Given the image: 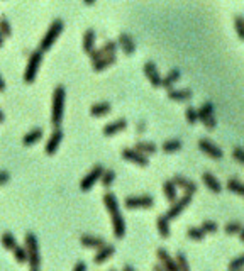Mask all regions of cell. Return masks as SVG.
Instances as JSON below:
<instances>
[{
    "instance_id": "cell-1",
    "label": "cell",
    "mask_w": 244,
    "mask_h": 271,
    "mask_svg": "<svg viewBox=\"0 0 244 271\" xmlns=\"http://www.w3.org/2000/svg\"><path fill=\"white\" fill-rule=\"evenodd\" d=\"M65 100H66V90L63 85H58L53 90V97H51V125H53V129L59 127L61 122H63Z\"/></svg>"
},
{
    "instance_id": "cell-2",
    "label": "cell",
    "mask_w": 244,
    "mask_h": 271,
    "mask_svg": "<svg viewBox=\"0 0 244 271\" xmlns=\"http://www.w3.org/2000/svg\"><path fill=\"white\" fill-rule=\"evenodd\" d=\"M24 248L27 251V266L30 269L41 268V254H39V244L38 238L33 232H25L24 235Z\"/></svg>"
},
{
    "instance_id": "cell-3",
    "label": "cell",
    "mask_w": 244,
    "mask_h": 271,
    "mask_svg": "<svg viewBox=\"0 0 244 271\" xmlns=\"http://www.w3.org/2000/svg\"><path fill=\"white\" fill-rule=\"evenodd\" d=\"M63 29H65L63 19H54V21L49 24L48 31H46L43 39L39 41V49H41V51H49V49L53 48V44L58 41V38L61 36Z\"/></svg>"
},
{
    "instance_id": "cell-4",
    "label": "cell",
    "mask_w": 244,
    "mask_h": 271,
    "mask_svg": "<svg viewBox=\"0 0 244 271\" xmlns=\"http://www.w3.org/2000/svg\"><path fill=\"white\" fill-rule=\"evenodd\" d=\"M43 53L44 51H41V49L38 48L36 51H33L29 54L27 64H25V70H24V82L25 83H33L36 80V77H38L41 63H43Z\"/></svg>"
},
{
    "instance_id": "cell-5",
    "label": "cell",
    "mask_w": 244,
    "mask_h": 271,
    "mask_svg": "<svg viewBox=\"0 0 244 271\" xmlns=\"http://www.w3.org/2000/svg\"><path fill=\"white\" fill-rule=\"evenodd\" d=\"M214 104L212 102H203L200 107L197 109L198 112V122H202L205 125V129L208 130H214L217 127V119L216 115H214Z\"/></svg>"
},
{
    "instance_id": "cell-6",
    "label": "cell",
    "mask_w": 244,
    "mask_h": 271,
    "mask_svg": "<svg viewBox=\"0 0 244 271\" xmlns=\"http://www.w3.org/2000/svg\"><path fill=\"white\" fill-rule=\"evenodd\" d=\"M104 170H105V168L102 166V164H95V166L92 168L83 178H81V182H80L81 192H88V190L94 188L95 183L100 182V177H102V173H104Z\"/></svg>"
},
{
    "instance_id": "cell-7",
    "label": "cell",
    "mask_w": 244,
    "mask_h": 271,
    "mask_svg": "<svg viewBox=\"0 0 244 271\" xmlns=\"http://www.w3.org/2000/svg\"><path fill=\"white\" fill-rule=\"evenodd\" d=\"M126 209L134 210V209H151L155 205V198L151 195H131L124 200Z\"/></svg>"
},
{
    "instance_id": "cell-8",
    "label": "cell",
    "mask_w": 244,
    "mask_h": 271,
    "mask_svg": "<svg viewBox=\"0 0 244 271\" xmlns=\"http://www.w3.org/2000/svg\"><path fill=\"white\" fill-rule=\"evenodd\" d=\"M192 197L193 195H188V193H185L183 197H180V198H176L175 202H171V207L168 209V212L165 214L168 219L170 220H175V219H178L181 215V212L185 210L188 205L192 204Z\"/></svg>"
},
{
    "instance_id": "cell-9",
    "label": "cell",
    "mask_w": 244,
    "mask_h": 271,
    "mask_svg": "<svg viewBox=\"0 0 244 271\" xmlns=\"http://www.w3.org/2000/svg\"><path fill=\"white\" fill-rule=\"evenodd\" d=\"M122 158L129 163H134L137 166H147L149 164V159H147L146 154H142L141 151H137L134 148H124L122 149Z\"/></svg>"
},
{
    "instance_id": "cell-10",
    "label": "cell",
    "mask_w": 244,
    "mask_h": 271,
    "mask_svg": "<svg viewBox=\"0 0 244 271\" xmlns=\"http://www.w3.org/2000/svg\"><path fill=\"white\" fill-rule=\"evenodd\" d=\"M198 149L212 159H222L224 156L222 149L219 148L217 144H214L212 141H208V139H198Z\"/></svg>"
},
{
    "instance_id": "cell-11",
    "label": "cell",
    "mask_w": 244,
    "mask_h": 271,
    "mask_svg": "<svg viewBox=\"0 0 244 271\" xmlns=\"http://www.w3.org/2000/svg\"><path fill=\"white\" fill-rule=\"evenodd\" d=\"M142 72H144L146 78L149 80V83L152 85V87H155V88H161L163 77L160 75V72H158V68H156L155 63H152V61H146L144 66H142Z\"/></svg>"
},
{
    "instance_id": "cell-12",
    "label": "cell",
    "mask_w": 244,
    "mask_h": 271,
    "mask_svg": "<svg viewBox=\"0 0 244 271\" xmlns=\"http://www.w3.org/2000/svg\"><path fill=\"white\" fill-rule=\"evenodd\" d=\"M117 44H119V48L124 51V54H127V56H132V54L136 53V41L132 39L131 34L120 32L119 38H117Z\"/></svg>"
},
{
    "instance_id": "cell-13",
    "label": "cell",
    "mask_w": 244,
    "mask_h": 271,
    "mask_svg": "<svg viewBox=\"0 0 244 271\" xmlns=\"http://www.w3.org/2000/svg\"><path fill=\"white\" fill-rule=\"evenodd\" d=\"M171 180H173V183L176 185V188H178V190H183V192L188 193V195L197 193L198 187H197V183H195V182H192V180H188V178H185V177H181V175H175V177H173Z\"/></svg>"
},
{
    "instance_id": "cell-14",
    "label": "cell",
    "mask_w": 244,
    "mask_h": 271,
    "mask_svg": "<svg viewBox=\"0 0 244 271\" xmlns=\"http://www.w3.org/2000/svg\"><path fill=\"white\" fill-rule=\"evenodd\" d=\"M61 141H63V130H61L59 127H56V129L53 130V134L49 136L48 143H46V154L53 156V154L58 151Z\"/></svg>"
},
{
    "instance_id": "cell-15",
    "label": "cell",
    "mask_w": 244,
    "mask_h": 271,
    "mask_svg": "<svg viewBox=\"0 0 244 271\" xmlns=\"http://www.w3.org/2000/svg\"><path fill=\"white\" fill-rule=\"evenodd\" d=\"M114 253H115V248L112 244H104L102 248H99V249H95V256H94V263L95 264H102V263H105L107 259L109 258H112L114 256Z\"/></svg>"
},
{
    "instance_id": "cell-16",
    "label": "cell",
    "mask_w": 244,
    "mask_h": 271,
    "mask_svg": "<svg viewBox=\"0 0 244 271\" xmlns=\"http://www.w3.org/2000/svg\"><path fill=\"white\" fill-rule=\"evenodd\" d=\"M166 95L173 102H188L193 97L190 88H170Z\"/></svg>"
},
{
    "instance_id": "cell-17",
    "label": "cell",
    "mask_w": 244,
    "mask_h": 271,
    "mask_svg": "<svg viewBox=\"0 0 244 271\" xmlns=\"http://www.w3.org/2000/svg\"><path fill=\"white\" fill-rule=\"evenodd\" d=\"M110 220H112V230H114V235L115 239H122L126 235V220L122 217V214H115V215H110Z\"/></svg>"
},
{
    "instance_id": "cell-18",
    "label": "cell",
    "mask_w": 244,
    "mask_h": 271,
    "mask_svg": "<svg viewBox=\"0 0 244 271\" xmlns=\"http://www.w3.org/2000/svg\"><path fill=\"white\" fill-rule=\"evenodd\" d=\"M124 129H127V120L126 119H117L114 122H109L107 125H104V129H102V132L107 138H110V136H115L117 132H122Z\"/></svg>"
},
{
    "instance_id": "cell-19",
    "label": "cell",
    "mask_w": 244,
    "mask_h": 271,
    "mask_svg": "<svg viewBox=\"0 0 244 271\" xmlns=\"http://www.w3.org/2000/svg\"><path fill=\"white\" fill-rule=\"evenodd\" d=\"M156 258H158V261L165 266V269H170V271H178V266H176V261H175V258H171L170 254H168V251L166 249H163V248H160L156 251Z\"/></svg>"
},
{
    "instance_id": "cell-20",
    "label": "cell",
    "mask_w": 244,
    "mask_h": 271,
    "mask_svg": "<svg viewBox=\"0 0 244 271\" xmlns=\"http://www.w3.org/2000/svg\"><path fill=\"white\" fill-rule=\"evenodd\" d=\"M80 244L83 246V248H88V249H99L102 246L105 244V239L100 238V235H92V234H85L80 238Z\"/></svg>"
},
{
    "instance_id": "cell-21",
    "label": "cell",
    "mask_w": 244,
    "mask_h": 271,
    "mask_svg": "<svg viewBox=\"0 0 244 271\" xmlns=\"http://www.w3.org/2000/svg\"><path fill=\"white\" fill-rule=\"evenodd\" d=\"M115 63H117L115 54H107V56H102L100 59H97V61H92V70L99 73V72H104L105 68H109Z\"/></svg>"
},
{
    "instance_id": "cell-22",
    "label": "cell",
    "mask_w": 244,
    "mask_h": 271,
    "mask_svg": "<svg viewBox=\"0 0 244 271\" xmlns=\"http://www.w3.org/2000/svg\"><path fill=\"white\" fill-rule=\"evenodd\" d=\"M202 182H203V185H205L208 190H210L212 193H221L222 192L221 182H219L217 177H214L212 173H208V172L202 173Z\"/></svg>"
},
{
    "instance_id": "cell-23",
    "label": "cell",
    "mask_w": 244,
    "mask_h": 271,
    "mask_svg": "<svg viewBox=\"0 0 244 271\" xmlns=\"http://www.w3.org/2000/svg\"><path fill=\"white\" fill-rule=\"evenodd\" d=\"M104 205L107 209V212H109V215H115L119 214V202H117V197L112 192H105L104 193Z\"/></svg>"
},
{
    "instance_id": "cell-24",
    "label": "cell",
    "mask_w": 244,
    "mask_h": 271,
    "mask_svg": "<svg viewBox=\"0 0 244 271\" xmlns=\"http://www.w3.org/2000/svg\"><path fill=\"white\" fill-rule=\"evenodd\" d=\"M95 41H97V34L94 29H86L83 32V38H81V48H83V51L88 54L92 49L95 48Z\"/></svg>"
},
{
    "instance_id": "cell-25",
    "label": "cell",
    "mask_w": 244,
    "mask_h": 271,
    "mask_svg": "<svg viewBox=\"0 0 244 271\" xmlns=\"http://www.w3.org/2000/svg\"><path fill=\"white\" fill-rule=\"evenodd\" d=\"M180 78H181V72H180V70H178V68L170 70V72L166 73V77L161 80V88H166V90L173 88V85H175Z\"/></svg>"
},
{
    "instance_id": "cell-26",
    "label": "cell",
    "mask_w": 244,
    "mask_h": 271,
    "mask_svg": "<svg viewBox=\"0 0 244 271\" xmlns=\"http://www.w3.org/2000/svg\"><path fill=\"white\" fill-rule=\"evenodd\" d=\"M156 229L158 232H160V235L163 239H168L171 234V229H170V219L166 217V215H158L156 219Z\"/></svg>"
},
{
    "instance_id": "cell-27",
    "label": "cell",
    "mask_w": 244,
    "mask_h": 271,
    "mask_svg": "<svg viewBox=\"0 0 244 271\" xmlns=\"http://www.w3.org/2000/svg\"><path fill=\"white\" fill-rule=\"evenodd\" d=\"M163 195H165V198L170 204L175 202L178 198V188H176V185L173 183V180H166V182L163 183Z\"/></svg>"
},
{
    "instance_id": "cell-28",
    "label": "cell",
    "mask_w": 244,
    "mask_h": 271,
    "mask_svg": "<svg viewBox=\"0 0 244 271\" xmlns=\"http://www.w3.org/2000/svg\"><path fill=\"white\" fill-rule=\"evenodd\" d=\"M110 110H112V105L109 102H99L90 107V115L92 117H104V115L110 114Z\"/></svg>"
},
{
    "instance_id": "cell-29",
    "label": "cell",
    "mask_w": 244,
    "mask_h": 271,
    "mask_svg": "<svg viewBox=\"0 0 244 271\" xmlns=\"http://www.w3.org/2000/svg\"><path fill=\"white\" fill-rule=\"evenodd\" d=\"M134 149H137V151H141L142 154H146V156H149V154H155L158 151L156 144L151 143V141H137Z\"/></svg>"
},
{
    "instance_id": "cell-30",
    "label": "cell",
    "mask_w": 244,
    "mask_h": 271,
    "mask_svg": "<svg viewBox=\"0 0 244 271\" xmlns=\"http://www.w3.org/2000/svg\"><path fill=\"white\" fill-rule=\"evenodd\" d=\"M181 146H183V144H181L180 139H168V141L163 143L161 149H163V153L171 154V153H178V151H180Z\"/></svg>"
},
{
    "instance_id": "cell-31",
    "label": "cell",
    "mask_w": 244,
    "mask_h": 271,
    "mask_svg": "<svg viewBox=\"0 0 244 271\" xmlns=\"http://www.w3.org/2000/svg\"><path fill=\"white\" fill-rule=\"evenodd\" d=\"M226 188L229 190V192L239 195V197H244V183L239 182V180H236V178H229L227 183H226Z\"/></svg>"
},
{
    "instance_id": "cell-32",
    "label": "cell",
    "mask_w": 244,
    "mask_h": 271,
    "mask_svg": "<svg viewBox=\"0 0 244 271\" xmlns=\"http://www.w3.org/2000/svg\"><path fill=\"white\" fill-rule=\"evenodd\" d=\"M41 138H43V129H33L22 138V144L24 146H30V144L38 143Z\"/></svg>"
},
{
    "instance_id": "cell-33",
    "label": "cell",
    "mask_w": 244,
    "mask_h": 271,
    "mask_svg": "<svg viewBox=\"0 0 244 271\" xmlns=\"http://www.w3.org/2000/svg\"><path fill=\"white\" fill-rule=\"evenodd\" d=\"M115 180V172L114 170H104V173H102L100 177V183L104 188H110V185L114 183Z\"/></svg>"
},
{
    "instance_id": "cell-34",
    "label": "cell",
    "mask_w": 244,
    "mask_h": 271,
    "mask_svg": "<svg viewBox=\"0 0 244 271\" xmlns=\"http://www.w3.org/2000/svg\"><path fill=\"white\" fill-rule=\"evenodd\" d=\"M205 232H203L202 227H188L187 229V238L192 241H203L205 239Z\"/></svg>"
},
{
    "instance_id": "cell-35",
    "label": "cell",
    "mask_w": 244,
    "mask_h": 271,
    "mask_svg": "<svg viewBox=\"0 0 244 271\" xmlns=\"http://www.w3.org/2000/svg\"><path fill=\"white\" fill-rule=\"evenodd\" d=\"M12 253H14V258L17 263L20 264H25L27 263V251H25V248H22V246H15V248L12 249Z\"/></svg>"
},
{
    "instance_id": "cell-36",
    "label": "cell",
    "mask_w": 244,
    "mask_h": 271,
    "mask_svg": "<svg viewBox=\"0 0 244 271\" xmlns=\"http://www.w3.org/2000/svg\"><path fill=\"white\" fill-rule=\"evenodd\" d=\"M242 229V224L237 222V220H232V222H227L224 225V232L227 235H234V234H239V230Z\"/></svg>"
},
{
    "instance_id": "cell-37",
    "label": "cell",
    "mask_w": 244,
    "mask_h": 271,
    "mask_svg": "<svg viewBox=\"0 0 244 271\" xmlns=\"http://www.w3.org/2000/svg\"><path fill=\"white\" fill-rule=\"evenodd\" d=\"M2 246L5 249H9V251H12L15 246H17V239L14 238V234H10V232H5L2 235Z\"/></svg>"
},
{
    "instance_id": "cell-38",
    "label": "cell",
    "mask_w": 244,
    "mask_h": 271,
    "mask_svg": "<svg viewBox=\"0 0 244 271\" xmlns=\"http://www.w3.org/2000/svg\"><path fill=\"white\" fill-rule=\"evenodd\" d=\"M234 29H236L237 38L244 41V16H236L234 17Z\"/></svg>"
},
{
    "instance_id": "cell-39",
    "label": "cell",
    "mask_w": 244,
    "mask_h": 271,
    "mask_svg": "<svg viewBox=\"0 0 244 271\" xmlns=\"http://www.w3.org/2000/svg\"><path fill=\"white\" fill-rule=\"evenodd\" d=\"M175 261H176L178 269H181V271H188V269H190V264H188L187 256H185V253H181V251H180V253H176Z\"/></svg>"
},
{
    "instance_id": "cell-40",
    "label": "cell",
    "mask_w": 244,
    "mask_h": 271,
    "mask_svg": "<svg viewBox=\"0 0 244 271\" xmlns=\"http://www.w3.org/2000/svg\"><path fill=\"white\" fill-rule=\"evenodd\" d=\"M0 34H2L4 38H10V36H12V26H10L9 19L0 17Z\"/></svg>"
},
{
    "instance_id": "cell-41",
    "label": "cell",
    "mask_w": 244,
    "mask_h": 271,
    "mask_svg": "<svg viewBox=\"0 0 244 271\" xmlns=\"http://www.w3.org/2000/svg\"><path fill=\"white\" fill-rule=\"evenodd\" d=\"M185 119L188 124H197L198 122V112L195 107H187L185 109Z\"/></svg>"
},
{
    "instance_id": "cell-42",
    "label": "cell",
    "mask_w": 244,
    "mask_h": 271,
    "mask_svg": "<svg viewBox=\"0 0 244 271\" xmlns=\"http://www.w3.org/2000/svg\"><path fill=\"white\" fill-rule=\"evenodd\" d=\"M200 227L203 229L205 234H216L219 230V225H217V222H214V220H203Z\"/></svg>"
},
{
    "instance_id": "cell-43",
    "label": "cell",
    "mask_w": 244,
    "mask_h": 271,
    "mask_svg": "<svg viewBox=\"0 0 244 271\" xmlns=\"http://www.w3.org/2000/svg\"><path fill=\"white\" fill-rule=\"evenodd\" d=\"M100 48L104 49L105 54H115L117 49H119V44H117V41H110L109 39V41H105Z\"/></svg>"
},
{
    "instance_id": "cell-44",
    "label": "cell",
    "mask_w": 244,
    "mask_h": 271,
    "mask_svg": "<svg viewBox=\"0 0 244 271\" xmlns=\"http://www.w3.org/2000/svg\"><path fill=\"white\" fill-rule=\"evenodd\" d=\"M227 268L229 269H241V268H244V253L239 254L237 258H234L231 263L227 264Z\"/></svg>"
},
{
    "instance_id": "cell-45",
    "label": "cell",
    "mask_w": 244,
    "mask_h": 271,
    "mask_svg": "<svg viewBox=\"0 0 244 271\" xmlns=\"http://www.w3.org/2000/svg\"><path fill=\"white\" fill-rule=\"evenodd\" d=\"M232 158L236 159L237 163L244 164V149L242 148H234L232 149Z\"/></svg>"
},
{
    "instance_id": "cell-46",
    "label": "cell",
    "mask_w": 244,
    "mask_h": 271,
    "mask_svg": "<svg viewBox=\"0 0 244 271\" xmlns=\"http://www.w3.org/2000/svg\"><path fill=\"white\" fill-rule=\"evenodd\" d=\"M10 180V175L7 172H0V185H5Z\"/></svg>"
},
{
    "instance_id": "cell-47",
    "label": "cell",
    "mask_w": 244,
    "mask_h": 271,
    "mask_svg": "<svg viewBox=\"0 0 244 271\" xmlns=\"http://www.w3.org/2000/svg\"><path fill=\"white\" fill-rule=\"evenodd\" d=\"M85 269H86V263H83V261H78L73 266V271H85Z\"/></svg>"
},
{
    "instance_id": "cell-48",
    "label": "cell",
    "mask_w": 244,
    "mask_h": 271,
    "mask_svg": "<svg viewBox=\"0 0 244 271\" xmlns=\"http://www.w3.org/2000/svg\"><path fill=\"white\" fill-rule=\"evenodd\" d=\"M2 92H5V80H4L2 75H0V93Z\"/></svg>"
},
{
    "instance_id": "cell-49",
    "label": "cell",
    "mask_w": 244,
    "mask_h": 271,
    "mask_svg": "<svg viewBox=\"0 0 244 271\" xmlns=\"http://www.w3.org/2000/svg\"><path fill=\"white\" fill-rule=\"evenodd\" d=\"M144 130H146V124L139 122V125H137V132H144Z\"/></svg>"
},
{
    "instance_id": "cell-50",
    "label": "cell",
    "mask_w": 244,
    "mask_h": 271,
    "mask_svg": "<svg viewBox=\"0 0 244 271\" xmlns=\"http://www.w3.org/2000/svg\"><path fill=\"white\" fill-rule=\"evenodd\" d=\"M152 269H155V271H161V269H165V266H163L161 263H158V264L152 266Z\"/></svg>"
},
{
    "instance_id": "cell-51",
    "label": "cell",
    "mask_w": 244,
    "mask_h": 271,
    "mask_svg": "<svg viewBox=\"0 0 244 271\" xmlns=\"http://www.w3.org/2000/svg\"><path fill=\"white\" fill-rule=\"evenodd\" d=\"M239 241H241V243H244V227L241 229V230H239Z\"/></svg>"
},
{
    "instance_id": "cell-52",
    "label": "cell",
    "mask_w": 244,
    "mask_h": 271,
    "mask_svg": "<svg viewBox=\"0 0 244 271\" xmlns=\"http://www.w3.org/2000/svg\"><path fill=\"white\" fill-rule=\"evenodd\" d=\"M4 122H5V115L2 112V109H0V124H4Z\"/></svg>"
},
{
    "instance_id": "cell-53",
    "label": "cell",
    "mask_w": 244,
    "mask_h": 271,
    "mask_svg": "<svg viewBox=\"0 0 244 271\" xmlns=\"http://www.w3.org/2000/svg\"><path fill=\"white\" fill-rule=\"evenodd\" d=\"M83 4H85V6H94L95 0H83Z\"/></svg>"
},
{
    "instance_id": "cell-54",
    "label": "cell",
    "mask_w": 244,
    "mask_h": 271,
    "mask_svg": "<svg viewBox=\"0 0 244 271\" xmlns=\"http://www.w3.org/2000/svg\"><path fill=\"white\" fill-rule=\"evenodd\" d=\"M124 269H127V271H134V266H131V264H126V266H124Z\"/></svg>"
},
{
    "instance_id": "cell-55",
    "label": "cell",
    "mask_w": 244,
    "mask_h": 271,
    "mask_svg": "<svg viewBox=\"0 0 244 271\" xmlns=\"http://www.w3.org/2000/svg\"><path fill=\"white\" fill-rule=\"evenodd\" d=\"M4 43H5V38L2 36V34H0V48L4 46Z\"/></svg>"
}]
</instances>
